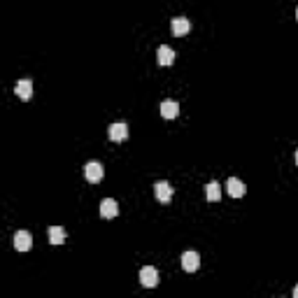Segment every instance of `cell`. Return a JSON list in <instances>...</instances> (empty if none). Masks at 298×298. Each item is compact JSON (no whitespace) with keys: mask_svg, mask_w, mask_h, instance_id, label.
<instances>
[{"mask_svg":"<svg viewBox=\"0 0 298 298\" xmlns=\"http://www.w3.org/2000/svg\"><path fill=\"white\" fill-rule=\"evenodd\" d=\"M84 175H86V180L91 184H98L105 172H103V166H100L98 161H88L86 166H84Z\"/></svg>","mask_w":298,"mask_h":298,"instance_id":"cell-1","label":"cell"},{"mask_svg":"<svg viewBox=\"0 0 298 298\" xmlns=\"http://www.w3.org/2000/svg\"><path fill=\"white\" fill-rule=\"evenodd\" d=\"M154 193H156V200H159V203H170L175 189H172L170 182H156L154 184Z\"/></svg>","mask_w":298,"mask_h":298,"instance_id":"cell-2","label":"cell"},{"mask_svg":"<svg viewBox=\"0 0 298 298\" xmlns=\"http://www.w3.org/2000/svg\"><path fill=\"white\" fill-rule=\"evenodd\" d=\"M107 135H110L112 142H124V140L128 138V126L124 122H116L107 128Z\"/></svg>","mask_w":298,"mask_h":298,"instance_id":"cell-3","label":"cell"},{"mask_svg":"<svg viewBox=\"0 0 298 298\" xmlns=\"http://www.w3.org/2000/svg\"><path fill=\"white\" fill-rule=\"evenodd\" d=\"M182 268L187 273H196L200 268V256H198V252H184L182 254Z\"/></svg>","mask_w":298,"mask_h":298,"instance_id":"cell-4","label":"cell"},{"mask_svg":"<svg viewBox=\"0 0 298 298\" xmlns=\"http://www.w3.org/2000/svg\"><path fill=\"white\" fill-rule=\"evenodd\" d=\"M140 282H142V287H156V284H159V273H156V268L144 265L142 271H140Z\"/></svg>","mask_w":298,"mask_h":298,"instance_id":"cell-5","label":"cell"},{"mask_svg":"<svg viewBox=\"0 0 298 298\" xmlns=\"http://www.w3.org/2000/svg\"><path fill=\"white\" fill-rule=\"evenodd\" d=\"M170 31H172V35L182 38V35H187L189 31H191V21H189V19H184V17H175L170 21Z\"/></svg>","mask_w":298,"mask_h":298,"instance_id":"cell-6","label":"cell"},{"mask_svg":"<svg viewBox=\"0 0 298 298\" xmlns=\"http://www.w3.org/2000/svg\"><path fill=\"white\" fill-rule=\"evenodd\" d=\"M226 191L228 196H233V198H243L245 193H247V187H245L237 177H228V182H226Z\"/></svg>","mask_w":298,"mask_h":298,"instance_id":"cell-7","label":"cell"},{"mask_svg":"<svg viewBox=\"0 0 298 298\" xmlns=\"http://www.w3.org/2000/svg\"><path fill=\"white\" fill-rule=\"evenodd\" d=\"M14 247H17L19 252H28V249L33 247V237H31V233L28 231H17L14 233Z\"/></svg>","mask_w":298,"mask_h":298,"instance_id":"cell-8","label":"cell"},{"mask_svg":"<svg viewBox=\"0 0 298 298\" xmlns=\"http://www.w3.org/2000/svg\"><path fill=\"white\" fill-rule=\"evenodd\" d=\"M116 215H119V205H116V200L105 198L103 203H100V217H103V219H114Z\"/></svg>","mask_w":298,"mask_h":298,"instance_id":"cell-9","label":"cell"},{"mask_svg":"<svg viewBox=\"0 0 298 298\" xmlns=\"http://www.w3.org/2000/svg\"><path fill=\"white\" fill-rule=\"evenodd\" d=\"M14 94L21 100H31V96H33V82L31 79H19L17 86H14Z\"/></svg>","mask_w":298,"mask_h":298,"instance_id":"cell-10","label":"cell"},{"mask_svg":"<svg viewBox=\"0 0 298 298\" xmlns=\"http://www.w3.org/2000/svg\"><path fill=\"white\" fill-rule=\"evenodd\" d=\"M156 56H159V66H170V63L175 61V51H172L168 44H161Z\"/></svg>","mask_w":298,"mask_h":298,"instance_id":"cell-11","label":"cell"},{"mask_svg":"<svg viewBox=\"0 0 298 298\" xmlns=\"http://www.w3.org/2000/svg\"><path fill=\"white\" fill-rule=\"evenodd\" d=\"M161 114L166 116V119H175L180 114V105H177L175 100H163L161 103Z\"/></svg>","mask_w":298,"mask_h":298,"instance_id":"cell-12","label":"cell"},{"mask_svg":"<svg viewBox=\"0 0 298 298\" xmlns=\"http://www.w3.org/2000/svg\"><path fill=\"white\" fill-rule=\"evenodd\" d=\"M49 243L51 245H63L66 243V228L63 226H49Z\"/></svg>","mask_w":298,"mask_h":298,"instance_id":"cell-13","label":"cell"},{"mask_svg":"<svg viewBox=\"0 0 298 298\" xmlns=\"http://www.w3.org/2000/svg\"><path fill=\"white\" fill-rule=\"evenodd\" d=\"M205 198L210 200V203H217V200L221 198V187L217 182H210L207 187H205Z\"/></svg>","mask_w":298,"mask_h":298,"instance_id":"cell-14","label":"cell"},{"mask_svg":"<svg viewBox=\"0 0 298 298\" xmlns=\"http://www.w3.org/2000/svg\"><path fill=\"white\" fill-rule=\"evenodd\" d=\"M293 298H298V287H296V289H293Z\"/></svg>","mask_w":298,"mask_h":298,"instance_id":"cell-15","label":"cell"},{"mask_svg":"<svg viewBox=\"0 0 298 298\" xmlns=\"http://www.w3.org/2000/svg\"><path fill=\"white\" fill-rule=\"evenodd\" d=\"M296 163H298V149H296Z\"/></svg>","mask_w":298,"mask_h":298,"instance_id":"cell-16","label":"cell"},{"mask_svg":"<svg viewBox=\"0 0 298 298\" xmlns=\"http://www.w3.org/2000/svg\"><path fill=\"white\" fill-rule=\"evenodd\" d=\"M296 19H298V7H296Z\"/></svg>","mask_w":298,"mask_h":298,"instance_id":"cell-17","label":"cell"}]
</instances>
